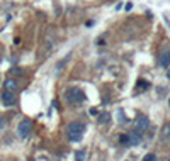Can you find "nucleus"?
<instances>
[{
	"label": "nucleus",
	"instance_id": "f257e3e1",
	"mask_svg": "<svg viewBox=\"0 0 170 161\" xmlns=\"http://www.w3.org/2000/svg\"><path fill=\"white\" fill-rule=\"evenodd\" d=\"M65 100L68 105H78V103L85 102V93L77 87H71L65 92Z\"/></svg>",
	"mask_w": 170,
	"mask_h": 161
},
{
	"label": "nucleus",
	"instance_id": "f03ea898",
	"mask_svg": "<svg viewBox=\"0 0 170 161\" xmlns=\"http://www.w3.org/2000/svg\"><path fill=\"white\" fill-rule=\"evenodd\" d=\"M83 132H85L83 124H80V122H71V124L68 125V139H70L71 143H77V141L82 139Z\"/></svg>",
	"mask_w": 170,
	"mask_h": 161
},
{
	"label": "nucleus",
	"instance_id": "7ed1b4c3",
	"mask_svg": "<svg viewBox=\"0 0 170 161\" xmlns=\"http://www.w3.org/2000/svg\"><path fill=\"white\" fill-rule=\"evenodd\" d=\"M134 125H136L134 131H138L140 134H143V132L148 129V125H150V121H148L146 115H138L136 121H134Z\"/></svg>",
	"mask_w": 170,
	"mask_h": 161
},
{
	"label": "nucleus",
	"instance_id": "20e7f679",
	"mask_svg": "<svg viewBox=\"0 0 170 161\" xmlns=\"http://www.w3.org/2000/svg\"><path fill=\"white\" fill-rule=\"evenodd\" d=\"M31 129H33V124H31V121H22L21 124H19L17 127V134L22 137V139H26L27 136L31 134Z\"/></svg>",
	"mask_w": 170,
	"mask_h": 161
},
{
	"label": "nucleus",
	"instance_id": "39448f33",
	"mask_svg": "<svg viewBox=\"0 0 170 161\" xmlns=\"http://www.w3.org/2000/svg\"><path fill=\"white\" fill-rule=\"evenodd\" d=\"M2 103H4V105H14V103H15L14 92H9V90H5L4 93H2Z\"/></svg>",
	"mask_w": 170,
	"mask_h": 161
},
{
	"label": "nucleus",
	"instance_id": "423d86ee",
	"mask_svg": "<svg viewBox=\"0 0 170 161\" xmlns=\"http://www.w3.org/2000/svg\"><path fill=\"white\" fill-rule=\"evenodd\" d=\"M4 88L9 92H15L17 90V81H15L14 78H7V80L4 81Z\"/></svg>",
	"mask_w": 170,
	"mask_h": 161
},
{
	"label": "nucleus",
	"instance_id": "0eeeda50",
	"mask_svg": "<svg viewBox=\"0 0 170 161\" xmlns=\"http://www.w3.org/2000/svg\"><path fill=\"white\" fill-rule=\"evenodd\" d=\"M160 137H162V141L170 143V124H165L162 127V131H160Z\"/></svg>",
	"mask_w": 170,
	"mask_h": 161
},
{
	"label": "nucleus",
	"instance_id": "6e6552de",
	"mask_svg": "<svg viewBox=\"0 0 170 161\" xmlns=\"http://www.w3.org/2000/svg\"><path fill=\"white\" fill-rule=\"evenodd\" d=\"M129 143L131 144H140L141 143V134L138 131H133V132H129Z\"/></svg>",
	"mask_w": 170,
	"mask_h": 161
},
{
	"label": "nucleus",
	"instance_id": "1a4fd4ad",
	"mask_svg": "<svg viewBox=\"0 0 170 161\" xmlns=\"http://www.w3.org/2000/svg\"><path fill=\"white\" fill-rule=\"evenodd\" d=\"M160 65H162L163 68H167V66L170 65V51L162 53V56H160Z\"/></svg>",
	"mask_w": 170,
	"mask_h": 161
},
{
	"label": "nucleus",
	"instance_id": "9d476101",
	"mask_svg": "<svg viewBox=\"0 0 170 161\" xmlns=\"http://www.w3.org/2000/svg\"><path fill=\"white\" fill-rule=\"evenodd\" d=\"M111 121V115H109V112H104V114H100L99 115V124L102 125V124H106V122H109Z\"/></svg>",
	"mask_w": 170,
	"mask_h": 161
},
{
	"label": "nucleus",
	"instance_id": "9b49d317",
	"mask_svg": "<svg viewBox=\"0 0 170 161\" xmlns=\"http://www.w3.org/2000/svg\"><path fill=\"white\" fill-rule=\"evenodd\" d=\"M119 143H121L122 146H131L129 136H128V134H121V136H119Z\"/></svg>",
	"mask_w": 170,
	"mask_h": 161
},
{
	"label": "nucleus",
	"instance_id": "f8f14e48",
	"mask_svg": "<svg viewBox=\"0 0 170 161\" xmlns=\"http://www.w3.org/2000/svg\"><path fill=\"white\" fill-rule=\"evenodd\" d=\"M138 85H140V90H145V88H148V85H150V83L145 81V80H140V81H138ZM140 90H138V92H140Z\"/></svg>",
	"mask_w": 170,
	"mask_h": 161
},
{
	"label": "nucleus",
	"instance_id": "ddd939ff",
	"mask_svg": "<svg viewBox=\"0 0 170 161\" xmlns=\"http://www.w3.org/2000/svg\"><path fill=\"white\" fill-rule=\"evenodd\" d=\"M75 158H77V159H83V158H85V153H83V151H77Z\"/></svg>",
	"mask_w": 170,
	"mask_h": 161
},
{
	"label": "nucleus",
	"instance_id": "4468645a",
	"mask_svg": "<svg viewBox=\"0 0 170 161\" xmlns=\"http://www.w3.org/2000/svg\"><path fill=\"white\" fill-rule=\"evenodd\" d=\"M153 159H156L155 154H146V156H145V161H153Z\"/></svg>",
	"mask_w": 170,
	"mask_h": 161
},
{
	"label": "nucleus",
	"instance_id": "2eb2a0df",
	"mask_svg": "<svg viewBox=\"0 0 170 161\" xmlns=\"http://www.w3.org/2000/svg\"><path fill=\"white\" fill-rule=\"evenodd\" d=\"M12 73H14V75H22V70H21V68H14Z\"/></svg>",
	"mask_w": 170,
	"mask_h": 161
},
{
	"label": "nucleus",
	"instance_id": "dca6fc26",
	"mask_svg": "<svg viewBox=\"0 0 170 161\" xmlns=\"http://www.w3.org/2000/svg\"><path fill=\"white\" fill-rule=\"evenodd\" d=\"M4 127H5V119L0 117V129H4Z\"/></svg>",
	"mask_w": 170,
	"mask_h": 161
},
{
	"label": "nucleus",
	"instance_id": "f3484780",
	"mask_svg": "<svg viewBox=\"0 0 170 161\" xmlns=\"http://www.w3.org/2000/svg\"><path fill=\"white\" fill-rule=\"evenodd\" d=\"M90 115H99V110H97V109H90Z\"/></svg>",
	"mask_w": 170,
	"mask_h": 161
}]
</instances>
